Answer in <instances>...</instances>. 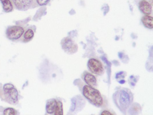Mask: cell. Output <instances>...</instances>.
Returning <instances> with one entry per match:
<instances>
[{
	"label": "cell",
	"mask_w": 153,
	"mask_h": 115,
	"mask_svg": "<svg viewBox=\"0 0 153 115\" xmlns=\"http://www.w3.org/2000/svg\"><path fill=\"white\" fill-rule=\"evenodd\" d=\"M141 21L144 26L149 29L153 28V19L149 15H145L141 18Z\"/></svg>",
	"instance_id": "8fae6325"
},
{
	"label": "cell",
	"mask_w": 153,
	"mask_h": 115,
	"mask_svg": "<svg viewBox=\"0 0 153 115\" xmlns=\"http://www.w3.org/2000/svg\"><path fill=\"white\" fill-rule=\"evenodd\" d=\"M81 78L88 85H90L94 88L97 87V78L91 72L85 71L81 75Z\"/></svg>",
	"instance_id": "52a82bcc"
},
{
	"label": "cell",
	"mask_w": 153,
	"mask_h": 115,
	"mask_svg": "<svg viewBox=\"0 0 153 115\" xmlns=\"http://www.w3.org/2000/svg\"><path fill=\"white\" fill-rule=\"evenodd\" d=\"M17 114L16 111L12 108L6 109L4 111V114L6 115H15Z\"/></svg>",
	"instance_id": "2e32d148"
},
{
	"label": "cell",
	"mask_w": 153,
	"mask_h": 115,
	"mask_svg": "<svg viewBox=\"0 0 153 115\" xmlns=\"http://www.w3.org/2000/svg\"><path fill=\"white\" fill-rule=\"evenodd\" d=\"M1 94L4 100L10 104H16L18 101V92L11 84H5Z\"/></svg>",
	"instance_id": "3957f363"
},
{
	"label": "cell",
	"mask_w": 153,
	"mask_h": 115,
	"mask_svg": "<svg viewBox=\"0 0 153 115\" xmlns=\"http://www.w3.org/2000/svg\"><path fill=\"white\" fill-rule=\"evenodd\" d=\"M34 36V32L32 29H28L23 34V40L24 42H28L32 40Z\"/></svg>",
	"instance_id": "4fadbf2b"
},
{
	"label": "cell",
	"mask_w": 153,
	"mask_h": 115,
	"mask_svg": "<svg viewBox=\"0 0 153 115\" xmlns=\"http://www.w3.org/2000/svg\"><path fill=\"white\" fill-rule=\"evenodd\" d=\"M51 0H33V7L42 6L48 4Z\"/></svg>",
	"instance_id": "5bb4252c"
},
{
	"label": "cell",
	"mask_w": 153,
	"mask_h": 115,
	"mask_svg": "<svg viewBox=\"0 0 153 115\" xmlns=\"http://www.w3.org/2000/svg\"><path fill=\"white\" fill-rule=\"evenodd\" d=\"M5 12L9 13L13 11L14 5L11 0H0Z\"/></svg>",
	"instance_id": "30bf717a"
},
{
	"label": "cell",
	"mask_w": 153,
	"mask_h": 115,
	"mask_svg": "<svg viewBox=\"0 0 153 115\" xmlns=\"http://www.w3.org/2000/svg\"><path fill=\"white\" fill-rule=\"evenodd\" d=\"M88 67L92 73L98 75H102L105 72V68L102 62L96 58H92L88 60Z\"/></svg>",
	"instance_id": "277c9868"
},
{
	"label": "cell",
	"mask_w": 153,
	"mask_h": 115,
	"mask_svg": "<svg viewBox=\"0 0 153 115\" xmlns=\"http://www.w3.org/2000/svg\"><path fill=\"white\" fill-rule=\"evenodd\" d=\"M14 7L19 10L25 11L33 7V0H11Z\"/></svg>",
	"instance_id": "ba28073f"
},
{
	"label": "cell",
	"mask_w": 153,
	"mask_h": 115,
	"mask_svg": "<svg viewBox=\"0 0 153 115\" xmlns=\"http://www.w3.org/2000/svg\"><path fill=\"white\" fill-rule=\"evenodd\" d=\"M1 86H0V94H1Z\"/></svg>",
	"instance_id": "ac0fdd59"
},
{
	"label": "cell",
	"mask_w": 153,
	"mask_h": 115,
	"mask_svg": "<svg viewBox=\"0 0 153 115\" xmlns=\"http://www.w3.org/2000/svg\"><path fill=\"white\" fill-rule=\"evenodd\" d=\"M113 99L119 110L123 114H126L133 102V95L129 89L120 88L114 93Z\"/></svg>",
	"instance_id": "7a4b0ae2"
},
{
	"label": "cell",
	"mask_w": 153,
	"mask_h": 115,
	"mask_svg": "<svg viewBox=\"0 0 153 115\" xmlns=\"http://www.w3.org/2000/svg\"><path fill=\"white\" fill-rule=\"evenodd\" d=\"M63 108L62 103L60 101H57V107L54 113V115H63Z\"/></svg>",
	"instance_id": "9a60e30c"
},
{
	"label": "cell",
	"mask_w": 153,
	"mask_h": 115,
	"mask_svg": "<svg viewBox=\"0 0 153 115\" xmlns=\"http://www.w3.org/2000/svg\"><path fill=\"white\" fill-rule=\"evenodd\" d=\"M25 31L24 27L19 25H16L8 28L6 31V35L10 40H16L23 36Z\"/></svg>",
	"instance_id": "5b68a950"
},
{
	"label": "cell",
	"mask_w": 153,
	"mask_h": 115,
	"mask_svg": "<svg viewBox=\"0 0 153 115\" xmlns=\"http://www.w3.org/2000/svg\"><path fill=\"white\" fill-rule=\"evenodd\" d=\"M139 8L145 15H150L152 13V6L147 0H141L139 3Z\"/></svg>",
	"instance_id": "9c48e42d"
},
{
	"label": "cell",
	"mask_w": 153,
	"mask_h": 115,
	"mask_svg": "<svg viewBox=\"0 0 153 115\" xmlns=\"http://www.w3.org/2000/svg\"><path fill=\"white\" fill-rule=\"evenodd\" d=\"M115 114V113L113 111H111V110L108 109H104L101 112V115H114Z\"/></svg>",
	"instance_id": "e0dca14e"
},
{
	"label": "cell",
	"mask_w": 153,
	"mask_h": 115,
	"mask_svg": "<svg viewBox=\"0 0 153 115\" xmlns=\"http://www.w3.org/2000/svg\"><path fill=\"white\" fill-rule=\"evenodd\" d=\"M79 88L83 96L94 106L97 108H105L108 106V102L105 97L95 88L81 83Z\"/></svg>",
	"instance_id": "6da1fadb"
},
{
	"label": "cell",
	"mask_w": 153,
	"mask_h": 115,
	"mask_svg": "<svg viewBox=\"0 0 153 115\" xmlns=\"http://www.w3.org/2000/svg\"><path fill=\"white\" fill-rule=\"evenodd\" d=\"M61 46L64 51L70 55L75 54L78 49L76 43L69 37L64 38L62 40Z\"/></svg>",
	"instance_id": "8992f818"
},
{
	"label": "cell",
	"mask_w": 153,
	"mask_h": 115,
	"mask_svg": "<svg viewBox=\"0 0 153 115\" xmlns=\"http://www.w3.org/2000/svg\"><path fill=\"white\" fill-rule=\"evenodd\" d=\"M57 100L52 99L47 102L46 105V111L49 114H54L57 107Z\"/></svg>",
	"instance_id": "7c38bea8"
}]
</instances>
